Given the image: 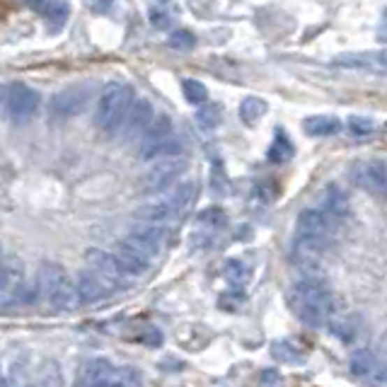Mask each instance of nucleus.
<instances>
[{
	"label": "nucleus",
	"mask_w": 387,
	"mask_h": 387,
	"mask_svg": "<svg viewBox=\"0 0 387 387\" xmlns=\"http://www.w3.org/2000/svg\"><path fill=\"white\" fill-rule=\"evenodd\" d=\"M289 300L295 317L305 322L307 327H322L324 322H329L334 312L332 293L315 279H302L300 284L293 286Z\"/></svg>",
	"instance_id": "nucleus-1"
},
{
	"label": "nucleus",
	"mask_w": 387,
	"mask_h": 387,
	"mask_svg": "<svg viewBox=\"0 0 387 387\" xmlns=\"http://www.w3.org/2000/svg\"><path fill=\"white\" fill-rule=\"evenodd\" d=\"M136 102L133 87L126 82H107L102 92L97 95V107H95V124L99 131L107 136L119 133L126 122L131 107Z\"/></svg>",
	"instance_id": "nucleus-2"
},
{
	"label": "nucleus",
	"mask_w": 387,
	"mask_h": 387,
	"mask_svg": "<svg viewBox=\"0 0 387 387\" xmlns=\"http://www.w3.org/2000/svg\"><path fill=\"white\" fill-rule=\"evenodd\" d=\"M36 281H39L41 293L49 298L54 310H73V307H78V302H80L75 281H73L71 276L66 274L64 266H59L56 261H44V264L39 266Z\"/></svg>",
	"instance_id": "nucleus-3"
},
{
	"label": "nucleus",
	"mask_w": 387,
	"mask_h": 387,
	"mask_svg": "<svg viewBox=\"0 0 387 387\" xmlns=\"http://www.w3.org/2000/svg\"><path fill=\"white\" fill-rule=\"evenodd\" d=\"M332 233H334V221L329 216H324L320 208H305L298 216V223H295L298 244H305V247L324 252L329 240H332Z\"/></svg>",
	"instance_id": "nucleus-4"
},
{
	"label": "nucleus",
	"mask_w": 387,
	"mask_h": 387,
	"mask_svg": "<svg viewBox=\"0 0 387 387\" xmlns=\"http://www.w3.org/2000/svg\"><path fill=\"white\" fill-rule=\"evenodd\" d=\"M39 107V92L24 82H13L3 90V109L13 122H27Z\"/></svg>",
	"instance_id": "nucleus-5"
},
{
	"label": "nucleus",
	"mask_w": 387,
	"mask_h": 387,
	"mask_svg": "<svg viewBox=\"0 0 387 387\" xmlns=\"http://www.w3.org/2000/svg\"><path fill=\"white\" fill-rule=\"evenodd\" d=\"M187 170V160L182 158H165V160H155V165L140 180V189L145 194H160L165 189H170Z\"/></svg>",
	"instance_id": "nucleus-6"
},
{
	"label": "nucleus",
	"mask_w": 387,
	"mask_h": 387,
	"mask_svg": "<svg viewBox=\"0 0 387 387\" xmlns=\"http://www.w3.org/2000/svg\"><path fill=\"white\" fill-rule=\"evenodd\" d=\"M337 68H346V71H360V73H375V75H385L387 73V49L380 51H346L332 59Z\"/></svg>",
	"instance_id": "nucleus-7"
},
{
	"label": "nucleus",
	"mask_w": 387,
	"mask_h": 387,
	"mask_svg": "<svg viewBox=\"0 0 387 387\" xmlns=\"http://www.w3.org/2000/svg\"><path fill=\"white\" fill-rule=\"evenodd\" d=\"M90 97H92V87L87 85V82L71 85V87H66V90H61L59 95H54V99H51V112L61 119H71L87 107Z\"/></svg>",
	"instance_id": "nucleus-8"
},
{
	"label": "nucleus",
	"mask_w": 387,
	"mask_h": 387,
	"mask_svg": "<svg viewBox=\"0 0 387 387\" xmlns=\"http://www.w3.org/2000/svg\"><path fill=\"white\" fill-rule=\"evenodd\" d=\"M351 180L356 182V187H360L363 191L375 194V196H385L387 194V165L380 160L358 162L351 170Z\"/></svg>",
	"instance_id": "nucleus-9"
},
{
	"label": "nucleus",
	"mask_w": 387,
	"mask_h": 387,
	"mask_svg": "<svg viewBox=\"0 0 387 387\" xmlns=\"http://www.w3.org/2000/svg\"><path fill=\"white\" fill-rule=\"evenodd\" d=\"M85 261H87V266H90L92 274H97L99 279H102L104 284L109 286V289H114V286L122 284L124 269H122V264H119L114 254L104 252V249L92 247V249H87V252H85Z\"/></svg>",
	"instance_id": "nucleus-10"
},
{
	"label": "nucleus",
	"mask_w": 387,
	"mask_h": 387,
	"mask_svg": "<svg viewBox=\"0 0 387 387\" xmlns=\"http://www.w3.org/2000/svg\"><path fill=\"white\" fill-rule=\"evenodd\" d=\"M126 242L133 244L136 249H140L143 254H148V257H155L160 252L162 242H165V228L153 226V223H136L129 230Z\"/></svg>",
	"instance_id": "nucleus-11"
},
{
	"label": "nucleus",
	"mask_w": 387,
	"mask_h": 387,
	"mask_svg": "<svg viewBox=\"0 0 387 387\" xmlns=\"http://www.w3.org/2000/svg\"><path fill=\"white\" fill-rule=\"evenodd\" d=\"M153 119H155L153 104H150L148 99L140 97V99H136V102H133V107H131L126 122H124V126H122V131H119V133H122L126 140L138 138V136H143L145 129L153 124Z\"/></svg>",
	"instance_id": "nucleus-12"
},
{
	"label": "nucleus",
	"mask_w": 387,
	"mask_h": 387,
	"mask_svg": "<svg viewBox=\"0 0 387 387\" xmlns=\"http://www.w3.org/2000/svg\"><path fill=\"white\" fill-rule=\"evenodd\" d=\"M320 211L324 213V216L332 218L334 223L349 218V213H351V203H349L346 191L337 184L324 187L322 194H320Z\"/></svg>",
	"instance_id": "nucleus-13"
},
{
	"label": "nucleus",
	"mask_w": 387,
	"mask_h": 387,
	"mask_svg": "<svg viewBox=\"0 0 387 387\" xmlns=\"http://www.w3.org/2000/svg\"><path fill=\"white\" fill-rule=\"evenodd\" d=\"M75 289H78V295H80V302H87V305L104 300V298L109 295V291H112L97 274H92V271H80V274H78Z\"/></svg>",
	"instance_id": "nucleus-14"
},
{
	"label": "nucleus",
	"mask_w": 387,
	"mask_h": 387,
	"mask_svg": "<svg viewBox=\"0 0 387 387\" xmlns=\"http://www.w3.org/2000/svg\"><path fill=\"white\" fill-rule=\"evenodd\" d=\"M114 257L122 264L124 274H131V276H140L148 271L150 266V257L148 254H143L140 249H136L133 244H129L126 240H124L122 244H117V252H114Z\"/></svg>",
	"instance_id": "nucleus-15"
},
{
	"label": "nucleus",
	"mask_w": 387,
	"mask_h": 387,
	"mask_svg": "<svg viewBox=\"0 0 387 387\" xmlns=\"http://www.w3.org/2000/svg\"><path fill=\"white\" fill-rule=\"evenodd\" d=\"M112 375H114V368L109 360L92 358L80 370V387H102L112 380Z\"/></svg>",
	"instance_id": "nucleus-16"
},
{
	"label": "nucleus",
	"mask_w": 387,
	"mask_h": 387,
	"mask_svg": "<svg viewBox=\"0 0 387 387\" xmlns=\"http://www.w3.org/2000/svg\"><path fill=\"white\" fill-rule=\"evenodd\" d=\"M175 216H177L175 208L170 206L167 198L145 203V206H140L138 211H136V218H138L140 223H153V226H162V223H167L170 218H175Z\"/></svg>",
	"instance_id": "nucleus-17"
},
{
	"label": "nucleus",
	"mask_w": 387,
	"mask_h": 387,
	"mask_svg": "<svg viewBox=\"0 0 387 387\" xmlns=\"http://www.w3.org/2000/svg\"><path fill=\"white\" fill-rule=\"evenodd\" d=\"M27 5H32L36 13H41L56 27H61L68 20V15H71L68 0H27Z\"/></svg>",
	"instance_id": "nucleus-18"
},
{
	"label": "nucleus",
	"mask_w": 387,
	"mask_h": 387,
	"mask_svg": "<svg viewBox=\"0 0 387 387\" xmlns=\"http://www.w3.org/2000/svg\"><path fill=\"white\" fill-rule=\"evenodd\" d=\"M182 153V143L180 138L170 136L165 140H158L153 145H145V148H138L140 160H165V158H180Z\"/></svg>",
	"instance_id": "nucleus-19"
},
{
	"label": "nucleus",
	"mask_w": 387,
	"mask_h": 387,
	"mask_svg": "<svg viewBox=\"0 0 387 387\" xmlns=\"http://www.w3.org/2000/svg\"><path fill=\"white\" fill-rule=\"evenodd\" d=\"M24 264L20 257H3L0 259V293L8 291L10 286H17L22 281Z\"/></svg>",
	"instance_id": "nucleus-20"
},
{
	"label": "nucleus",
	"mask_w": 387,
	"mask_h": 387,
	"mask_svg": "<svg viewBox=\"0 0 387 387\" xmlns=\"http://www.w3.org/2000/svg\"><path fill=\"white\" fill-rule=\"evenodd\" d=\"M307 136H334L342 129V122L337 117H327V114H317V117H307L302 124Z\"/></svg>",
	"instance_id": "nucleus-21"
},
{
	"label": "nucleus",
	"mask_w": 387,
	"mask_h": 387,
	"mask_svg": "<svg viewBox=\"0 0 387 387\" xmlns=\"http://www.w3.org/2000/svg\"><path fill=\"white\" fill-rule=\"evenodd\" d=\"M170 136H172V122H170V117L160 114V117H155L153 124L145 129V133L140 136V148L158 143V140H165V138H170Z\"/></svg>",
	"instance_id": "nucleus-22"
},
{
	"label": "nucleus",
	"mask_w": 387,
	"mask_h": 387,
	"mask_svg": "<svg viewBox=\"0 0 387 387\" xmlns=\"http://www.w3.org/2000/svg\"><path fill=\"white\" fill-rule=\"evenodd\" d=\"M194 196H196V184L194 182H180V187H175V191L170 196H165L170 201V206L175 208V213H184L191 206Z\"/></svg>",
	"instance_id": "nucleus-23"
},
{
	"label": "nucleus",
	"mask_w": 387,
	"mask_h": 387,
	"mask_svg": "<svg viewBox=\"0 0 387 387\" xmlns=\"http://www.w3.org/2000/svg\"><path fill=\"white\" fill-rule=\"evenodd\" d=\"M266 112H269V104L261 97H244L242 104H240V119H242L247 126H254Z\"/></svg>",
	"instance_id": "nucleus-24"
},
{
	"label": "nucleus",
	"mask_w": 387,
	"mask_h": 387,
	"mask_svg": "<svg viewBox=\"0 0 387 387\" xmlns=\"http://www.w3.org/2000/svg\"><path fill=\"white\" fill-rule=\"evenodd\" d=\"M221 119H223V109L216 102H206L196 109V124L203 131H213L221 124Z\"/></svg>",
	"instance_id": "nucleus-25"
},
{
	"label": "nucleus",
	"mask_w": 387,
	"mask_h": 387,
	"mask_svg": "<svg viewBox=\"0 0 387 387\" xmlns=\"http://www.w3.org/2000/svg\"><path fill=\"white\" fill-rule=\"evenodd\" d=\"M266 158H269L271 162H276V165H281V162H289L293 158V143H291V138L284 133V131H276L274 143H271Z\"/></svg>",
	"instance_id": "nucleus-26"
},
{
	"label": "nucleus",
	"mask_w": 387,
	"mask_h": 387,
	"mask_svg": "<svg viewBox=\"0 0 387 387\" xmlns=\"http://www.w3.org/2000/svg\"><path fill=\"white\" fill-rule=\"evenodd\" d=\"M41 295V286L39 281L36 284H29V281H20L17 286H15V291L10 293V300L13 305H32L36 302V298Z\"/></svg>",
	"instance_id": "nucleus-27"
},
{
	"label": "nucleus",
	"mask_w": 387,
	"mask_h": 387,
	"mask_svg": "<svg viewBox=\"0 0 387 387\" xmlns=\"http://www.w3.org/2000/svg\"><path fill=\"white\" fill-rule=\"evenodd\" d=\"M329 332H332L337 339H342V342H353L358 327H356V322L351 320V317L332 315V317H329Z\"/></svg>",
	"instance_id": "nucleus-28"
},
{
	"label": "nucleus",
	"mask_w": 387,
	"mask_h": 387,
	"mask_svg": "<svg viewBox=\"0 0 387 387\" xmlns=\"http://www.w3.org/2000/svg\"><path fill=\"white\" fill-rule=\"evenodd\" d=\"M182 92H184V99L194 107H201V104H206L208 99V90L206 85H203L201 80H194V78H184L182 80Z\"/></svg>",
	"instance_id": "nucleus-29"
},
{
	"label": "nucleus",
	"mask_w": 387,
	"mask_h": 387,
	"mask_svg": "<svg viewBox=\"0 0 387 387\" xmlns=\"http://www.w3.org/2000/svg\"><path fill=\"white\" fill-rule=\"evenodd\" d=\"M373 365H375L373 353H370L368 349H358V351L351 356V363H349V368H351V373L356 375V378H365V375H370Z\"/></svg>",
	"instance_id": "nucleus-30"
},
{
	"label": "nucleus",
	"mask_w": 387,
	"mask_h": 387,
	"mask_svg": "<svg viewBox=\"0 0 387 387\" xmlns=\"http://www.w3.org/2000/svg\"><path fill=\"white\" fill-rule=\"evenodd\" d=\"M271 356L276 360H284V363H302V358H305L300 349H295L291 342H274L271 344Z\"/></svg>",
	"instance_id": "nucleus-31"
},
{
	"label": "nucleus",
	"mask_w": 387,
	"mask_h": 387,
	"mask_svg": "<svg viewBox=\"0 0 387 387\" xmlns=\"http://www.w3.org/2000/svg\"><path fill=\"white\" fill-rule=\"evenodd\" d=\"M198 223H201V226H208V228H221V226H226V211H221L218 206L206 208V211L198 213Z\"/></svg>",
	"instance_id": "nucleus-32"
},
{
	"label": "nucleus",
	"mask_w": 387,
	"mask_h": 387,
	"mask_svg": "<svg viewBox=\"0 0 387 387\" xmlns=\"http://www.w3.org/2000/svg\"><path fill=\"white\" fill-rule=\"evenodd\" d=\"M223 276H226V279L230 281V284H244V281H247V269H244V264L242 261H228L226 264V269H223Z\"/></svg>",
	"instance_id": "nucleus-33"
},
{
	"label": "nucleus",
	"mask_w": 387,
	"mask_h": 387,
	"mask_svg": "<svg viewBox=\"0 0 387 387\" xmlns=\"http://www.w3.org/2000/svg\"><path fill=\"white\" fill-rule=\"evenodd\" d=\"M194 44H196V39H194V34L187 32V29H177V32L170 34V46H172V49L191 51Z\"/></svg>",
	"instance_id": "nucleus-34"
},
{
	"label": "nucleus",
	"mask_w": 387,
	"mask_h": 387,
	"mask_svg": "<svg viewBox=\"0 0 387 387\" xmlns=\"http://www.w3.org/2000/svg\"><path fill=\"white\" fill-rule=\"evenodd\" d=\"M349 131L353 136H370L375 131V122L370 117H351L349 119Z\"/></svg>",
	"instance_id": "nucleus-35"
},
{
	"label": "nucleus",
	"mask_w": 387,
	"mask_h": 387,
	"mask_svg": "<svg viewBox=\"0 0 387 387\" xmlns=\"http://www.w3.org/2000/svg\"><path fill=\"white\" fill-rule=\"evenodd\" d=\"M150 22H153V27L165 29L167 24H170V15H167L162 8H153L150 10Z\"/></svg>",
	"instance_id": "nucleus-36"
},
{
	"label": "nucleus",
	"mask_w": 387,
	"mask_h": 387,
	"mask_svg": "<svg viewBox=\"0 0 387 387\" xmlns=\"http://www.w3.org/2000/svg\"><path fill=\"white\" fill-rule=\"evenodd\" d=\"M254 196H259L261 201H271V198L276 196V189L269 184V182H264V184H259L257 189H254Z\"/></svg>",
	"instance_id": "nucleus-37"
},
{
	"label": "nucleus",
	"mask_w": 387,
	"mask_h": 387,
	"mask_svg": "<svg viewBox=\"0 0 387 387\" xmlns=\"http://www.w3.org/2000/svg\"><path fill=\"white\" fill-rule=\"evenodd\" d=\"M90 8H92V13L104 15L112 10V0H90Z\"/></svg>",
	"instance_id": "nucleus-38"
},
{
	"label": "nucleus",
	"mask_w": 387,
	"mask_h": 387,
	"mask_svg": "<svg viewBox=\"0 0 387 387\" xmlns=\"http://www.w3.org/2000/svg\"><path fill=\"white\" fill-rule=\"evenodd\" d=\"M145 344H148V346H160L162 344V334L160 332H153V329H150L148 334H145Z\"/></svg>",
	"instance_id": "nucleus-39"
},
{
	"label": "nucleus",
	"mask_w": 387,
	"mask_h": 387,
	"mask_svg": "<svg viewBox=\"0 0 387 387\" xmlns=\"http://www.w3.org/2000/svg\"><path fill=\"white\" fill-rule=\"evenodd\" d=\"M378 39L387 41V8L383 10V17H380V24H378Z\"/></svg>",
	"instance_id": "nucleus-40"
},
{
	"label": "nucleus",
	"mask_w": 387,
	"mask_h": 387,
	"mask_svg": "<svg viewBox=\"0 0 387 387\" xmlns=\"http://www.w3.org/2000/svg\"><path fill=\"white\" fill-rule=\"evenodd\" d=\"M261 378H264L266 385H274V380H279V373H274V370H264V373H261Z\"/></svg>",
	"instance_id": "nucleus-41"
},
{
	"label": "nucleus",
	"mask_w": 387,
	"mask_h": 387,
	"mask_svg": "<svg viewBox=\"0 0 387 387\" xmlns=\"http://www.w3.org/2000/svg\"><path fill=\"white\" fill-rule=\"evenodd\" d=\"M0 254H3V244H0Z\"/></svg>",
	"instance_id": "nucleus-42"
}]
</instances>
